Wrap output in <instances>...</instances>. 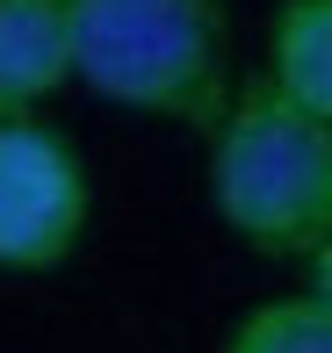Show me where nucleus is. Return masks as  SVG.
<instances>
[{"instance_id": "nucleus-1", "label": "nucleus", "mask_w": 332, "mask_h": 353, "mask_svg": "<svg viewBox=\"0 0 332 353\" xmlns=\"http://www.w3.org/2000/svg\"><path fill=\"white\" fill-rule=\"evenodd\" d=\"M87 94L210 137L231 94V0H58Z\"/></svg>"}, {"instance_id": "nucleus-2", "label": "nucleus", "mask_w": 332, "mask_h": 353, "mask_svg": "<svg viewBox=\"0 0 332 353\" xmlns=\"http://www.w3.org/2000/svg\"><path fill=\"white\" fill-rule=\"evenodd\" d=\"M210 210L260 260H311L332 238V123L246 79L210 130Z\"/></svg>"}, {"instance_id": "nucleus-3", "label": "nucleus", "mask_w": 332, "mask_h": 353, "mask_svg": "<svg viewBox=\"0 0 332 353\" xmlns=\"http://www.w3.org/2000/svg\"><path fill=\"white\" fill-rule=\"evenodd\" d=\"M94 216L87 159L58 123L0 116V274H51L80 252Z\"/></svg>"}, {"instance_id": "nucleus-4", "label": "nucleus", "mask_w": 332, "mask_h": 353, "mask_svg": "<svg viewBox=\"0 0 332 353\" xmlns=\"http://www.w3.org/2000/svg\"><path fill=\"white\" fill-rule=\"evenodd\" d=\"M72 29L58 0H0V116H37L72 87Z\"/></svg>"}, {"instance_id": "nucleus-5", "label": "nucleus", "mask_w": 332, "mask_h": 353, "mask_svg": "<svg viewBox=\"0 0 332 353\" xmlns=\"http://www.w3.org/2000/svg\"><path fill=\"white\" fill-rule=\"evenodd\" d=\"M267 79L332 123V0H282L267 22Z\"/></svg>"}, {"instance_id": "nucleus-6", "label": "nucleus", "mask_w": 332, "mask_h": 353, "mask_svg": "<svg viewBox=\"0 0 332 353\" xmlns=\"http://www.w3.org/2000/svg\"><path fill=\"white\" fill-rule=\"evenodd\" d=\"M224 353H332V310L318 296H267L224 332Z\"/></svg>"}, {"instance_id": "nucleus-7", "label": "nucleus", "mask_w": 332, "mask_h": 353, "mask_svg": "<svg viewBox=\"0 0 332 353\" xmlns=\"http://www.w3.org/2000/svg\"><path fill=\"white\" fill-rule=\"evenodd\" d=\"M311 296H318L325 310H332V238H325L318 252H311Z\"/></svg>"}]
</instances>
